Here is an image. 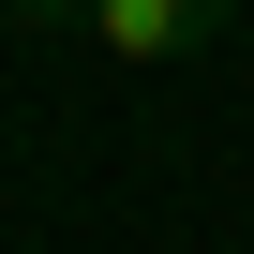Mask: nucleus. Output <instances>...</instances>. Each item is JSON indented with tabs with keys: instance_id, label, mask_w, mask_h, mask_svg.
Instances as JSON below:
<instances>
[{
	"instance_id": "1",
	"label": "nucleus",
	"mask_w": 254,
	"mask_h": 254,
	"mask_svg": "<svg viewBox=\"0 0 254 254\" xmlns=\"http://www.w3.org/2000/svg\"><path fill=\"white\" fill-rule=\"evenodd\" d=\"M15 15H30V30H45V15H75L105 60H194L239 0H15Z\"/></svg>"
}]
</instances>
